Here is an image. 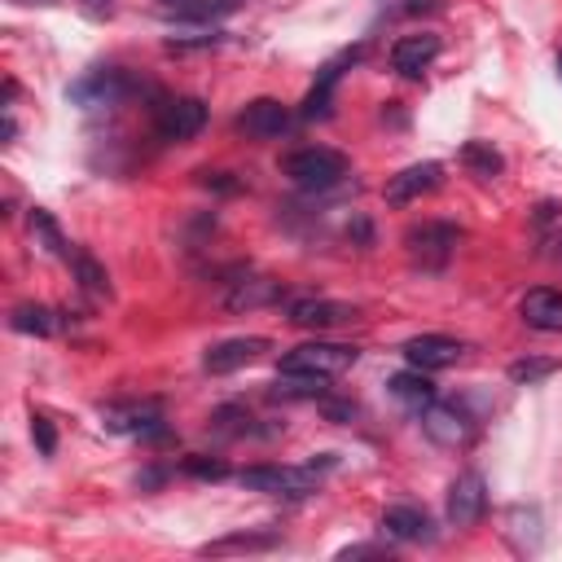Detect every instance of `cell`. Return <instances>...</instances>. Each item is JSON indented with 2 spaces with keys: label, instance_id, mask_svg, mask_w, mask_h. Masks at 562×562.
Listing matches in <instances>:
<instances>
[{
  "label": "cell",
  "instance_id": "1",
  "mask_svg": "<svg viewBox=\"0 0 562 562\" xmlns=\"http://www.w3.org/2000/svg\"><path fill=\"white\" fill-rule=\"evenodd\" d=\"M281 176H291L300 189H335L348 176V159L330 145H308L281 159Z\"/></svg>",
  "mask_w": 562,
  "mask_h": 562
},
{
  "label": "cell",
  "instance_id": "2",
  "mask_svg": "<svg viewBox=\"0 0 562 562\" xmlns=\"http://www.w3.org/2000/svg\"><path fill=\"white\" fill-rule=\"evenodd\" d=\"M361 361L356 348L348 343H304L295 352L281 356V374H321V378H335V374H348L352 365Z\"/></svg>",
  "mask_w": 562,
  "mask_h": 562
},
{
  "label": "cell",
  "instance_id": "3",
  "mask_svg": "<svg viewBox=\"0 0 562 562\" xmlns=\"http://www.w3.org/2000/svg\"><path fill=\"white\" fill-rule=\"evenodd\" d=\"M242 488L250 492H268V496H308L317 488V470L313 466H250L237 475Z\"/></svg>",
  "mask_w": 562,
  "mask_h": 562
},
{
  "label": "cell",
  "instance_id": "4",
  "mask_svg": "<svg viewBox=\"0 0 562 562\" xmlns=\"http://www.w3.org/2000/svg\"><path fill=\"white\" fill-rule=\"evenodd\" d=\"M154 128L163 141H189L207 128V106L198 97H167L154 106Z\"/></svg>",
  "mask_w": 562,
  "mask_h": 562
},
{
  "label": "cell",
  "instance_id": "5",
  "mask_svg": "<svg viewBox=\"0 0 562 562\" xmlns=\"http://www.w3.org/2000/svg\"><path fill=\"white\" fill-rule=\"evenodd\" d=\"M405 246H409V255L422 268H444L448 255H453V246H457V229L444 224V220H426V224H413L405 233Z\"/></svg>",
  "mask_w": 562,
  "mask_h": 562
},
{
  "label": "cell",
  "instance_id": "6",
  "mask_svg": "<svg viewBox=\"0 0 562 562\" xmlns=\"http://www.w3.org/2000/svg\"><path fill=\"white\" fill-rule=\"evenodd\" d=\"M418 418H422V431H426L440 448H461V444H470V435H475L470 413H466V409H457V405H440V400H431Z\"/></svg>",
  "mask_w": 562,
  "mask_h": 562
},
{
  "label": "cell",
  "instance_id": "7",
  "mask_svg": "<svg viewBox=\"0 0 562 562\" xmlns=\"http://www.w3.org/2000/svg\"><path fill=\"white\" fill-rule=\"evenodd\" d=\"M488 510V483L479 470H461L448 488V523L453 527H475Z\"/></svg>",
  "mask_w": 562,
  "mask_h": 562
},
{
  "label": "cell",
  "instance_id": "8",
  "mask_svg": "<svg viewBox=\"0 0 562 562\" xmlns=\"http://www.w3.org/2000/svg\"><path fill=\"white\" fill-rule=\"evenodd\" d=\"M106 431L115 435H159L163 431V409L154 400H132V405H110L102 409Z\"/></svg>",
  "mask_w": 562,
  "mask_h": 562
},
{
  "label": "cell",
  "instance_id": "9",
  "mask_svg": "<svg viewBox=\"0 0 562 562\" xmlns=\"http://www.w3.org/2000/svg\"><path fill=\"white\" fill-rule=\"evenodd\" d=\"M440 180H444V167H440V163H413V167H405L400 176L387 180L383 198H387L391 207H409V202H418L422 194H435Z\"/></svg>",
  "mask_w": 562,
  "mask_h": 562
},
{
  "label": "cell",
  "instance_id": "10",
  "mask_svg": "<svg viewBox=\"0 0 562 562\" xmlns=\"http://www.w3.org/2000/svg\"><path fill=\"white\" fill-rule=\"evenodd\" d=\"M461 352H466V348H461L457 339H448V335H418V339L405 343V361H409L413 370H426V374L457 365Z\"/></svg>",
  "mask_w": 562,
  "mask_h": 562
},
{
  "label": "cell",
  "instance_id": "11",
  "mask_svg": "<svg viewBox=\"0 0 562 562\" xmlns=\"http://www.w3.org/2000/svg\"><path fill=\"white\" fill-rule=\"evenodd\" d=\"M286 124H291V110L281 106V102H272V97H255V102H246V110L237 115V128H242L246 137H255V141L281 137V132H286Z\"/></svg>",
  "mask_w": 562,
  "mask_h": 562
},
{
  "label": "cell",
  "instance_id": "12",
  "mask_svg": "<svg viewBox=\"0 0 562 562\" xmlns=\"http://www.w3.org/2000/svg\"><path fill=\"white\" fill-rule=\"evenodd\" d=\"M264 352H268V339H259V335H250V339H224V343H215L202 356V365H207V374H233L242 365H255Z\"/></svg>",
  "mask_w": 562,
  "mask_h": 562
},
{
  "label": "cell",
  "instance_id": "13",
  "mask_svg": "<svg viewBox=\"0 0 562 562\" xmlns=\"http://www.w3.org/2000/svg\"><path fill=\"white\" fill-rule=\"evenodd\" d=\"M361 58V49H352V54H343V58H335V62H326L321 67V75H317V84H313V93L304 97V119H330V110H335V89H339V75H343V67H352Z\"/></svg>",
  "mask_w": 562,
  "mask_h": 562
},
{
  "label": "cell",
  "instance_id": "14",
  "mask_svg": "<svg viewBox=\"0 0 562 562\" xmlns=\"http://www.w3.org/2000/svg\"><path fill=\"white\" fill-rule=\"evenodd\" d=\"M352 317H356V308L335 304V300H295L286 308V321L300 326V330H330V326H343Z\"/></svg>",
  "mask_w": 562,
  "mask_h": 562
},
{
  "label": "cell",
  "instance_id": "15",
  "mask_svg": "<svg viewBox=\"0 0 562 562\" xmlns=\"http://www.w3.org/2000/svg\"><path fill=\"white\" fill-rule=\"evenodd\" d=\"M435 58H440V36H431V32L400 36L391 45V71H400V75H422Z\"/></svg>",
  "mask_w": 562,
  "mask_h": 562
},
{
  "label": "cell",
  "instance_id": "16",
  "mask_svg": "<svg viewBox=\"0 0 562 562\" xmlns=\"http://www.w3.org/2000/svg\"><path fill=\"white\" fill-rule=\"evenodd\" d=\"M518 313H523V321L531 326V330H545V335H558L562 330V295L558 291H527L523 295V304H518Z\"/></svg>",
  "mask_w": 562,
  "mask_h": 562
},
{
  "label": "cell",
  "instance_id": "17",
  "mask_svg": "<svg viewBox=\"0 0 562 562\" xmlns=\"http://www.w3.org/2000/svg\"><path fill=\"white\" fill-rule=\"evenodd\" d=\"M383 527H387V536L409 540V545H422V540H431V536H435V527H431L426 510H418V505H391V510L383 514Z\"/></svg>",
  "mask_w": 562,
  "mask_h": 562
},
{
  "label": "cell",
  "instance_id": "18",
  "mask_svg": "<svg viewBox=\"0 0 562 562\" xmlns=\"http://www.w3.org/2000/svg\"><path fill=\"white\" fill-rule=\"evenodd\" d=\"M387 391H391L405 409H413V413H422V409L435 400V387H431L426 370H405V374H396V378L387 383Z\"/></svg>",
  "mask_w": 562,
  "mask_h": 562
},
{
  "label": "cell",
  "instance_id": "19",
  "mask_svg": "<svg viewBox=\"0 0 562 562\" xmlns=\"http://www.w3.org/2000/svg\"><path fill=\"white\" fill-rule=\"evenodd\" d=\"M277 300H281V286H277V281L255 277V281H237V286L229 291V300H224V308L250 313V308H264V304H277Z\"/></svg>",
  "mask_w": 562,
  "mask_h": 562
},
{
  "label": "cell",
  "instance_id": "20",
  "mask_svg": "<svg viewBox=\"0 0 562 562\" xmlns=\"http://www.w3.org/2000/svg\"><path fill=\"white\" fill-rule=\"evenodd\" d=\"M124 93H132V84H128L119 71H97V75H89L84 84H75V89H71V97H75V102H93V106H102V102H119Z\"/></svg>",
  "mask_w": 562,
  "mask_h": 562
},
{
  "label": "cell",
  "instance_id": "21",
  "mask_svg": "<svg viewBox=\"0 0 562 562\" xmlns=\"http://www.w3.org/2000/svg\"><path fill=\"white\" fill-rule=\"evenodd\" d=\"M277 545H281L277 531H233V536H224V540L202 545V553H207V558H224V553H264V549H277Z\"/></svg>",
  "mask_w": 562,
  "mask_h": 562
},
{
  "label": "cell",
  "instance_id": "22",
  "mask_svg": "<svg viewBox=\"0 0 562 562\" xmlns=\"http://www.w3.org/2000/svg\"><path fill=\"white\" fill-rule=\"evenodd\" d=\"M10 326H14L19 335H36V339H49V335H58V330H62L58 313H54V308H45V304H19V308L10 313Z\"/></svg>",
  "mask_w": 562,
  "mask_h": 562
},
{
  "label": "cell",
  "instance_id": "23",
  "mask_svg": "<svg viewBox=\"0 0 562 562\" xmlns=\"http://www.w3.org/2000/svg\"><path fill=\"white\" fill-rule=\"evenodd\" d=\"M461 163H466L479 180H492V176H501V172H505V159H501L488 141H466V145H461Z\"/></svg>",
  "mask_w": 562,
  "mask_h": 562
},
{
  "label": "cell",
  "instance_id": "24",
  "mask_svg": "<svg viewBox=\"0 0 562 562\" xmlns=\"http://www.w3.org/2000/svg\"><path fill=\"white\" fill-rule=\"evenodd\" d=\"M71 264H75L80 286H84L93 300H110V277H106V268H102L89 250H75V255H71Z\"/></svg>",
  "mask_w": 562,
  "mask_h": 562
},
{
  "label": "cell",
  "instance_id": "25",
  "mask_svg": "<svg viewBox=\"0 0 562 562\" xmlns=\"http://www.w3.org/2000/svg\"><path fill=\"white\" fill-rule=\"evenodd\" d=\"M286 383H277V396H286V400H321V396H330V378H321V374H281Z\"/></svg>",
  "mask_w": 562,
  "mask_h": 562
},
{
  "label": "cell",
  "instance_id": "26",
  "mask_svg": "<svg viewBox=\"0 0 562 562\" xmlns=\"http://www.w3.org/2000/svg\"><path fill=\"white\" fill-rule=\"evenodd\" d=\"M167 10H172V14H180V19H198V23H211V19H224V14H233V10H237V0H172Z\"/></svg>",
  "mask_w": 562,
  "mask_h": 562
},
{
  "label": "cell",
  "instance_id": "27",
  "mask_svg": "<svg viewBox=\"0 0 562 562\" xmlns=\"http://www.w3.org/2000/svg\"><path fill=\"white\" fill-rule=\"evenodd\" d=\"M32 237H40L49 255H71V250H67V242H62V233H58V224H54V215H49V211H40V207L32 211Z\"/></svg>",
  "mask_w": 562,
  "mask_h": 562
},
{
  "label": "cell",
  "instance_id": "28",
  "mask_svg": "<svg viewBox=\"0 0 562 562\" xmlns=\"http://www.w3.org/2000/svg\"><path fill=\"white\" fill-rule=\"evenodd\" d=\"M250 422H255V418H250L242 405H224V409L211 413V426L224 431V435H250V431H255Z\"/></svg>",
  "mask_w": 562,
  "mask_h": 562
},
{
  "label": "cell",
  "instance_id": "29",
  "mask_svg": "<svg viewBox=\"0 0 562 562\" xmlns=\"http://www.w3.org/2000/svg\"><path fill=\"white\" fill-rule=\"evenodd\" d=\"M553 370H558L553 361H514V365H510V383H518V387H531V383L549 378Z\"/></svg>",
  "mask_w": 562,
  "mask_h": 562
},
{
  "label": "cell",
  "instance_id": "30",
  "mask_svg": "<svg viewBox=\"0 0 562 562\" xmlns=\"http://www.w3.org/2000/svg\"><path fill=\"white\" fill-rule=\"evenodd\" d=\"M32 440H36V448H40L45 457L58 453V431H54V422H49L45 413H32Z\"/></svg>",
  "mask_w": 562,
  "mask_h": 562
},
{
  "label": "cell",
  "instance_id": "31",
  "mask_svg": "<svg viewBox=\"0 0 562 562\" xmlns=\"http://www.w3.org/2000/svg\"><path fill=\"white\" fill-rule=\"evenodd\" d=\"M185 470L198 475V479H224V475H229V466H224V461H211V457H189Z\"/></svg>",
  "mask_w": 562,
  "mask_h": 562
},
{
  "label": "cell",
  "instance_id": "32",
  "mask_svg": "<svg viewBox=\"0 0 562 562\" xmlns=\"http://www.w3.org/2000/svg\"><path fill=\"white\" fill-rule=\"evenodd\" d=\"M321 413H326L330 422H352V418H356V405H352V400H330V396H321Z\"/></svg>",
  "mask_w": 562,
  "mask_h": 562
},
{
  "label": "cell",
  "instance_id": "33",
  "mask_svg": "<svg viewBox=\"0 0 562 562\" xmlns=\"http://www.w3.org/2000/svg\"><path fill=\"white\" fill-rule=\"evenodd\" d=\"M383 553H387L383 545H348V549H339L343 562H352V558H383Z\"/></svg>",
  "mask_w": 562,
  "mask_h": 562
},
{
  "label": "cell",
  "instance_id": "34",
  "mask_svg": "<svg viewBox=\"0 0 562 562\" xmlns=\"http://www.w3.org/2000/svg\"><path fill=\"white\" fill-rule=\"evenodd\" d=\"M540 255L545 259H562V233H545L540 237Z\"/></svg>",
  "mask_w": 562,
  "mask_h": 562
},
{
  "label": "cell",
  "instance_id": "35",
  "mask_svg": "<svg viewBox=\"0 0 562 562\" xmlns=\"http://www.w3.org/2000/svg\"><path fill=\"white\" fill-rule=\"evenodd\" d=\"M84 5H89L93 14H102V19H106V14L115 10V0H84Z\"/></svg>",
  "mask_w": 562,
  "mask_h": 562
},
{
  "label": "cell",
  "instance_id": "36",
  "mask_svg": "<svg viewBox=\"0 0 562 562\" xmlns=\"http://www.w3.org/2000/svg\"><path fill=\"white\" fill-rule=\"evenodd\" d=\"M431 5H435V0H409L405 10H409V14H418V10H431Z\"/></svg>",
  "mask_w": 562,
  "mask_h": 562
},
{
  "label": "cell",
  "instance_id": "37",
  "mask_svg": "<svg viewBox=\"0 0 562 562\" xmlns=\"http://www.w3.org/2000/svg\"><path fill=\"white\" fill-rule=\"evenodd\" d=\"M558 75H562V54H558Z\"/></svg>",
  "mask_w": 562,
  "mask_h": 562
},
{
  "label": "cell",
  "instance_id": "38",
  "mask_svg": "<svg viewBox=\"0 0 562 562\" xmlns=\"http://www.w3.org/2000/svg\"><path fill=\"white\" fill-rule=\"evenodd\" d=\"M163 5H172V0H163Z\"/></svg>",
  "mask_w": 562,
  "mask_h": 562
}]
</instances>
